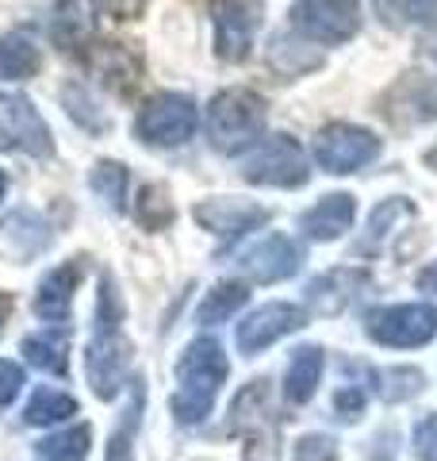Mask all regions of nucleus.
<instances>
[{
  "label": "nucleus",
  "instance_id": "nucleus-8",
  "mask_svg": "<svg viewBox=\"0 0 437 461\" xmlns=\"http://www.w3.org/2000/svg\"><path fill=\"white\" fill-rule=\"evenodd\" d=\"M372 342L391 346V350H415L426 346L437 335V308L433 304H391V308H376L364 320Z\"/></svg>",
  "mask_w": 437,
  "mask_h": 461
},
{
  "label": "nucleus",
  "instance_id": "nucleus-18",
  "mask_svg": "<svg viewBox=\"0 0 437 461\" xmlns=\"http://www.w3.org/2000/svg\"><path fill=\"white\" fill-rule=\"evenodd\" d=\"M0 247H4L12 258H31L47 247V223H42V215H35L31 208H20L12 212L4 223H0Z\"/></svg>",
  "mask_w": 437,
  "mask_h": 461
},
{
  "label": "nucleus",
  "instance_id": "nucleus-19",
  "mask_svg": "<svg viewBox=\"0 0 437 461\" xmlns=\"http://www.w3.org/2000/svg\"><path fill=\"white\" fill-rule=\"evenodd\" d=\"M20 354L27 357V366L54 373V377H66V369H69V339L62 327H47L39 335H27L20 342Z\"/></svg>",
  "mask_w": 437,
  "mask_h": 461
},
{
  "label": "nucleus",
  "instance_id": "nucleus-26",
  "mask_svg": "<svg viewBox=\"0 0 437 461\" xmlns=\"http://www.w3.org/2000/svg\"><path fill=\"white\" fill-rule=\"evenodd\" d=\"M89 438H93L89 427H66V430L47 435L35 450H39L42 461H85V454H89Z\"/></svg>",
  "mask_w": 437,
  "mask_h": 461
},
{
  "label": "nucleus",
  "instance_id": "nucleus-11",
  "mask_svg": "<svg viewBox=\"0 0 437 461\" xmlns=\"http://www.w3.org/2000/svg\"><path fill=\"white\" fill-rule=\"evenodd\" d=\"M0 131H4L8 147H20L31 158H50L54 154V135L47 120L23 93H0Z\"/></svg>",
  "mask_w": 437,
  "mask_h": 461
},
{
  "label": "nucleus",
  "instance_id": "nucleus-37",
  "mask_svg": "<svg viewBox=\"0 0 437 461\" xmlns=\"http://www.w3.org/2000/svg\"><path fill=\"white\" fill-rule=\"evenodd\" d=\"M142 8H146V0H93V12H100L108 20H135Z\"/></svg>",
  "mask_w": 437,
  "mask_h": 461
},
{
  "label": "nucleus",
  "instance_id": "nucleus-12",
  "mask_svg": "<svg viewBox=\"0 0 437 461\" xmlns=\"http://www.w3.org/2000/svg\"><path fill=\"white\" fill-rule=\"evenodd\" d=\"M299 266H303V247H299L296 239L281 235V230H276V235H265V239L250 242V247L238 254V269L250 281H257V285L288 281Z\"/></svg>",
  "mask_w": 437,
  "mask_h": 461
},
{
  "label": "nucleus",
  "instance_id": "nucleus-9",
  "mask_svg": "<svg viewBox=\"0 0 437 461\" xmlns=\"http://www.w3.org/2000/svg\"><path fill=\"white\" fill-rule=\"evenodd\" d=\"M261 20H265V5L261 0H211L215 54L223 62H245L261 32Z\"/></svg>",
  "mask_w": 437,
  "mask_h": 461
},
{
  "label": "nucleus",
  "instance_id": "nucleus-29",
  "mask_svg": "<svg viewBox=\"0 0 437 461\" xmlns=\"http://www.w3.org/2000/svg\"><path fill=\"white\" fill-rule=\"evenodd\" d=\"M127 166L123 162H96L93 173H89V185H93V193L104 200L108 208L115 212H123L127 204Z\"/></svg>",
  "mask_w": 437,
  "mask_h": 461
},
{
  "label": "nucleus",
  "instance_id": "nucleus-31",
  "mask_svg": "<svg viewBox=\"0 0 437 461\" xmlns=\"http://www.w3.org/2000/svg\"><path fill=\"white\" fill-rule=\"evenodd\" d=\"M422 384H426V377H422L418 369H411V366H396V369L380 373V396H384L388 403L411 400L415 393H422Z\"/></svg>",
  "mask_w": 437,
  "mask_h": 461
},
{
  "label": "nucleus",
  "instance_id": "nucleus-35",
  "mask_svg": "<svg viewBox=\"0 0 437 461\" xmlns=\"http://www.w3.org/2000/svg\"><path fill=\"white\" fill-rule=\"evenodd\" d=\"M334 411H338V420H345V423L361 420V411H364V388H357V384L338 388V393H334Z\"/></svg>",
  "mask_w": 437,
  "mask_h": 461
},
{
  "label": "nucleus",
  "instance_id": "nucleus-41",
  "mask_svg": "<svg viewBox=\"0 0 437 461\" xmlns=\"http://www.w3.org/2000/svg\"><path fill=\"white\" fill-rule=\"evenodd\" d=\"M430 54H433V58H437V39H433V42H430Z\"/></svg>",
  "mask_w": 437,
  "mask_h": 461
},
{
  "label": "nucleus",
  "instance_id": "nucleus-17",
  "mask_svg": "<svg viewBox=\"0 0 437 461\" xmlns=\"http://www.w3.org/2000/svg\"><path fill=\"white\" fill-rule=\"evenodd\" d=\"M89 66H93V77H100L115 93L135 89V81L142 74V62L127 47H120V42H100L89 54Z\"/></svg>",
  "mask_w": 437,
  "mask_h": 461
},
{
  "label": "nucleus",
  "instance_id": "nucleus-7",
  "mask_svg": "<svg viewBox=\"0 0 437 461\" xmlns=\"http://www.w3.org/2000/svg\"><path fill=\"white\" fill-rule=\"evenodd\" d=\"M380 135L357 123H326L315 135V162L326 173H357L380 158Z\"/></svg>",
  "mask_w": 437,
  "mask_h": 461
},
{
  "label": "nucleus",
  "instance_id": "nucleus-36",
  "mask_svg": "<svg viewBox=\"0 0 437 461\" xmlns=\"http://www.w3.org/2000/svg\"><path fill=\"white\" fill-rule=\"evenodd\" d=\"M296 461H334V438H326V435H303L296 442Z\"/></svg>",
  "mask_w": 437,
  "mask_h": 461
},
{
  "label": "nucleus",
  "instance_id": "nucleus-32",
  "mask_svg": "<svg viewBox=\"0 0 437 461\" xmlns=\"http://www.w3.org/2000/svg\"><path fill=\"white\" fill-rule=\"evenodd\" d=\"M411 215H415V208L406 204V196L384 200V204L372 212V220H369V242H384L391 235V227H396V220H411Z\"/></svg>",
  "mask_w": 437,
  "mask_h": 461
},
{
  "label": "nucleus",
  "instance_id": "nucleus-25",
  "mask_svg": "<svg viewBox=\"0 0 437 461\" xmlns=\"http://www.w3.org/2000/svg\"><path fill=\"white\" fill-rule=\"evenodd\" d=\"M50 35L62 50H73L77 42L89 39V12L81 0H58V12L50 20Z\"/></svg>",
  "mask_w": 437,
  "mask_h": 461
},
{
  "label": "nucleus",
  "instance_id": "nucleus-30",
  "mask_svg": "<svg viewBox=\"0 0 437 461\" xmlns=\"http://www.w3.org/2000/svg\"><path fill=\"white\" fill-rule=\"evenodd\" d=\"M135 215H138V223H142L146 230H165V227L173 223V200L165 196L162 185H146V189L138 193Z\"/></svg>",
  "mask_w": 437,
  "mask_h": 461
},
{
  "label": "nucleus",
  "instance_id": "nucleus-20",
  "mask_svg": "<svg viewBox=\"0 0 437 461\" xmlns=\"http://www.w3.org/2000/svg\"><path fill=\"white\" fill-rule=\"evenodd\" d=\"M323 366L326 357L318 346H299L288 362V384H284V400L288 403H308L315 396L318 381H323Z\"/></svg>",
  "mask_w": 437,
  "mask_h": 461
},
{
  "label": "nucleus",
  "instance_id": "nucleus-38",
  "mask_svg": "<svg viewBox=\"0 0 437 461\" xmlns=\"http://www.w3.org/2000/svg\"><path fill=\"white\" fill-rule=\"evenodd\" d=\"M418 285H422V288H430V293H437V262H433L430 269H422V273H418Z\"/></svg>",
  "mask_w": 437,
  "mask_h": 461
},
{
  "label": "nucleus",
  "instance_id": "nucleus-34",
  "mask_svg": "<svg viewBox=\"0 0 437 461\" xmlns=\"http://www.w3.org/2000/svg\"><path fill=\"white\" fill-rule=\"evenodd\" d=\"M27 384V373L20 362H12V357H0V408L4 403H12Z\"/></svg>",
  "mask_w": 437,
  "mask_h": 461
},
{
  "label": "nucleus",
  "instance_id": "nucleus-21",
  "mask_svg": "<svg viewBox=\"0 0 437 461\" xmlns=\"http://www.w3.org/2000/svg\"><path fill=\"white\" fill-rule=\"evenodd\" d=\"M39 66H42V54L31 35L23 32L0 35V81H27L39 74Z\"/></svg>",
  "mask_w": 437,
  "mask_h": 461
},
{
  "label": "nucleus",
  "instance_id": "nucleus-24",
  "mask_svg": "<svg viewBox=\"0 0 437 461\" xmlns=\"http://www.w3.org/2000/svg\"><path fill=\"white\" fill-rule=\"evenodd\" d=\"M269 415V381H250L230 403V430L261 427Z\"/></svg>",
  "mask_w": 437,
  "mask_h": 461
},
{
  "label": "nucleus",
  "instance_id": "nucleus-10",
  "mask_svg": "<svg viewBox=\"0 0 437 461\" xmlns=\"http://www.w3.org/2000/svg\"><path fill=\"white\" fill-rule=\"evenodd\" d=\"M303 323H308V308L288 304V300H272V304L250 312L238 323V335H235L238 354L242 357H257L261 350H269L272 342H281L284 335L299 330Z\"/></svg>",
  "mask_w": 437,
  "mask_h": 461
},
{
  "label": "nucleus",
  "instance_id": "nucleus-22",
  "mask_svg": "<svg viewBox=\"0 0 437 461\" xmlns=\"http://www.w3.org/2000/svg\"><path fill=\"white\" fill-rule=\"evenodd\" d=\"M245 300H250V288L242 281H218L211 293H203L200 308H196V323L200 327H218L227 320H235V312L245 308Z\"/></svg>",
  "mask_w": 437,
  "mask_h": 461
},
{
  "label": "nucleus",
  "instance_id": "nucleus-28",
  "mask_svg": "<svg viewBox=\"0 0 437 461\" xmlns=\"http://www.w3.org/2000/svg\"><path fill=\"white\" fill-rule=\"evenodd\" d=\"M146 400V388L142 381H130V403L123 408V423L115 427V435L108 442V461H135V423H138V408Z\"/></svg>",
  "mask_w": 437,
  "mask_h": 461
},
{
  "label": "nucleus",
  "instance_id": "nucleus-33",
  "mask_svg": "<svg viewBox=\"0 0 437 461\" xmlns=\"http://www.w3.org/2000/svg\"><path fill=\"white\" fill-rule=\"evenodd\" d=\"M415 457L418 461H437V411L415 423Z\"/></svg>",
  "mask_w": 437,
  "mask_h": 461
},
{
  "label": "nucleus",
  "instance_id": "nucleus-16",
  "mask_svg": "<svg viewBox=\"0 0 437 461\" xmlns=\"http://www.w3.org/2000/svg\"><path fill=\"white\" fill-rule=\"evenodd\" d=\"M369 285L364 269L353 266H338V269H326L308 285V308L318 315H338L357 300V293Z\"/></svg>",
  "mask_w": 437,
  "mask_h": 461
},
{
  "label": "nucleus",
  "instance_id": "nucleus-2",
  "mask_svg": "<svg viewBox=\"0 0 437 461\" xmlns=\"http://www.w3.org/2000/svg\"><path fill=\"white\" fill-rule=\"evenodd\" d=\"M227 354L215 339H196L188 342L177 357V393L169 400V411L177 415V423L192 427L211 415V403L218 396V388L227 381Z\"/></svg>",
  "mask_w": 437,
  "mask_h": 461
},
{
  "label": "nucleus",
  "instance_id": "nucleus-13",
  "mask_svg": "<svg viewBox=\"0 0 437 461\" xmlns=\"http://www.w3.org/2000/svg\"><path fill=\"white\" fill-rule=\"evenodd\" d=\"M192 215L203 230H211L218 239H242L269 223V208L242 196H208L192 208Z\"/></svg>",
  "mask_w": 437,
  "mask_h": 461
},
{
  "label": "nucleus",
  "instance_id": "nucleus-39",
  "mask_svg": "<svg viewBox=\"0 0 437 461\" xmlns=\"http://www.w3.org/2000/svg\"><path fill=\"white\" fill-rule=\"evenodd\" d=\"M12 312V300L8 296H0V323H4V315Z\"/></svg>",
  "mask_w": 437,
  "mask_h": 461
},
{
  "label": "nucleus",
  "instance_id": "nucleus-23",
  "mask_svg": "<svg viewBox=\"0 0 437 461\" xmlns=\"http://www.w3.org/2000/svg\"><path fill=\"white\" fill-rule=\"evenodd\" d=\"M77 415V400L62 388H35L31 400L23 408V423L31 427H54V423H66Z\"/></svg>",
  "mask_w": 437,
  "mask_h": 461
},
{
  "label": "nucleus",
  "instance_id": "nucleus-27",
  "mask_svg": "<svg viewBox=\"0 0 437 461\" xmlns=\"http://www.w3.org/2000/svg\"><path fill=\"white\" fill-rule=\"evenodd\" d=\"M372 8L388 27H415L437 20V0H372Z\"/></svg>",
  "mask_w": 437,
  "mask_h": 461
},
{
  "label": "nucleus",
  "instance_id": "nucleus-5",
  "mask_svg": "<svg viewBox=\"0 0 437 461\" xmlns=\"http://www.w3.org/2000/svg\"><path fill=\"white\" fill-rule=\"evenodd\" d=\"M242 177L250 185H269V189H303L311 181V166L291 135H269L245 158Z\"/></svg>",
  "mask_w": 437,
  "mask_h": 461
},
{
  "label": "nucleus",
  "instance_id": "nucleus-3",
  "mask_svg": "<svg viewBox=\"0 0 437 461\" xmlns=\"http://www.w3.org/2000/svg\"><path fill=\"white\" fill-rule=\"evenodd\" d=\"M269 104L250 89H223L208 100L203 131L218 154H245L265 139Z\"/></svg>",
  "mask_w": 437,
  "mask_h": 461
},
{
  "label": "nucleus",
  "instance_id": "nucleus-14",
  "mask_svg": "<svg viewBox=\"0 0 437 461\" xmlns=\"http://www.w3.org/2000/svg\"><path fill=\"white\" fill-rule=\"evenodd\" d=\"M81 277H85V266L77 262V258H69V262L54 266L47 277L39 281V288H35V315H39V320H47L54 327L69 323V315H73V293H77Z\"/></svg>",
  "mask_w": 437,
  "mask_h": 461
},
{
  "label": "nucleus",
  "instance_id": "nucleus-1",
  "mask_svg": "<svg viewBox=\"0 0 437 461\" xmlns=\"http://www.w3.org/2000/svg\"><path fill=\"white\" fill-rule=\"evenodd\" d=\"M130 366V342L123 339V300L115 281L100 277V296H96V323L93 339L85 346V377H89L93 393L100 400H111L123 388Z\"/></svg>",
  "mask_w": 437,
  "mask_h": 461
},
{
  "label": "nucleus",
  "instance_id": "nucleus-4",
  "mask_svg": "<svg viewBox=\"0 0 437 461\" xmlns=\"http://www.w3.org/2000/svg\"><path fill=\"white\" fill-rule=\"evenodd\" d=\"M200 131V108L188 93H154L142 100V108L135 115V135L146 147L173 150L192 142Z\"/></svg>",
  "mask_w": 437,
  "mask_h": 461
},
{
  "label": "nucleus",
  "instance_id": "nucleus-6",
  "mask_svg": "<svg viewBox=\"0 0 437 461\" xmlns=\"http://www.w3.org/2000/svg\"><path fill=\"white\" fill-rule=\"evenodd\" d=\"M288 20L291 32L318 47H342L361 32V0H296Z\"/></svg>",
  "mask_w": 437,
  "mask_h": 461
},
{
  "label": "nucleus",
  "instance_id": "nucleus-15",
  "mask_svg": "<svg viewBox=\"0 0 437 461\" xmlns=\"http://www.w3.org/2000/svg\"><path fill=\"white\" fill-rule=\"evenodd\" d=\"M353 220H357V200L349 193H330V196H318L296 220V227L311 242H338L353 227Z\"/></svg>",
  "mask_w": 437,
  "mask_h": 461
},
{
  "label": "nucleus",
  "instance_id": "nucleus-40",
  "mask_svg": "<svg viewBox=\"0 0 437 461\" xmlns=\"http://www.w3.org/2000/svg\"><path fill=\"white\" fill-rule=\"evenodd\" d=\"M4 193H8V173L0 169V200H4Z\"/></svg>",
  "mask_w": 437,
  "mask_h": 461
}]
</instances>
